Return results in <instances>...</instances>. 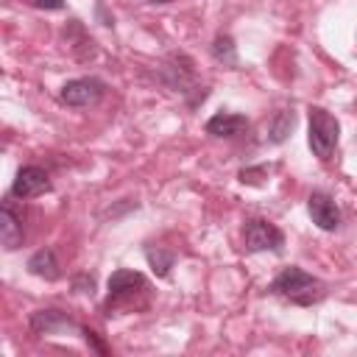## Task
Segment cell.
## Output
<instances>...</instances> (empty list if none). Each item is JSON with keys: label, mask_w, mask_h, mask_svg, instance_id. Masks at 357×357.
Instances as JSON below:
<instances>
[{"label": "cell", "mask_w": 357, "mask_h": 357, "mask_svg": "<svg viewBox=\"0 0 357 357\" xmlns=\"http://www.w3.org/2000/svg\"><path fill=\"white\" fill-rule=\"evenodd\" d=\"M271 290H273L276 296H282L284 301L298 304V307L318 304V301L326 296V284H324L318 276H312V273H307L304 268H298V265L284 268V271L273 279Z\"/></svg>", "instance_id": "cell-1"}, {"label": "cell", "mask_w": 357, "mask_h": 357, "mask_svg": "<svg viewBox=\"0 0 357 357\" xmlns=\"http://www.w3.org/2000/svg\"><path fill=\"white\" fill-rule=\"evenodd\" d=\"M337 139H340V123L335 114H329L326 109H310V134H307V142H310V151L326 162L335 148H337Z\"/></svg>", "instance_id": "cell-2"}, {"label": "cell", "mask_w": 357, "mask_h": 357, "mask_svg": "<svg viewBox=\"0 0 357 357\" xmlns=\"http://www.w3.org/2000/svg\"><path fill=\"white\" fill-rule=\"evenodd\" d=\"M243 245L245 251L257 254V251H282L284 245V234L265 218H251L243 226Z\"/></svg>", "instance_id": "cell-3"}, {"label": "cell", "mask_w": 357, "mask_h": 357, "mask_svg": "<svg viewBox=\"0 0 357 357\" xmlns=\"http://www.w3.org/2000/svg\"><path fill=\"white\" fill-rule=\"evenodd\" d=\"M148 290V279L137 271H128V268H120L109 276V298H106V307H120L126 301H131L137 293H145Z\"/></svg>", "instance_id": "cell-4"}, {"label": "cell", "mask_w": 357, "mask_h": 357, "mask_svg": "<svg viewBox=\"0 0 357 357\" xmlns=\"http://www.w3.org/2000/svg\"><path fill=\"white\" fill-rule=\"evenodd\" d=\"M106 92V84L100 78H73L61 86V100L67 106H95Z\"/></svg>", "instance_id": "cell-5"}, {"label": "cell", "mask_w": 357, "mask_h": 357, "mask_svg": "<svg viewBox=\"0 0 357 357\" xmlns=\"http://www.w3.org/2000/svg\"><path fill=\"white\" fill-rule=\"evenodd\" d=\"M47 190H50V178H47V173H45L42 167H36V165L20 167L14 184H11V195H17V198H22V201L36 198V195H45Z\"/></svg>", "instance_id": "cell-6"}, {"label": "cell", "mask_w": 357, "mask_h": 357, "mask_svg": "<svg viewBox=\"0 0 357 357\" xmlns=\"http://www.w3.org/2000/svg\"><path fill=\"white\" fill-rule=\"evenodd\" d=\"M307 212L321 231H335L340 226V209H337L335 198L326 192H312L307 198Z\"/></svg>", "instance_id": "cell-7"}, {"label": "cell", "mask_w": 357, "mask_h": 357, "mask_svg": "<svg viewBox=\"0 0 357 357\" xmlns=\"http://www.w3.org/2000/svg\"><path fill=\"white\" fill-rule=\"evenodd\" d=\"M31 329L36 335H59V332H73L78 329L73 324V318H67V312L61 310H36L31 315Z\"/></svg>", "instance_id": "cell-8"}, {"label": "cell", "mask_w": 357, "mask_h": 357, "mask_svg": "<svg viewBox=\"0 0 357 357\" xmlns=\"http://www.w3.org/2000/svg\"><path fill=\"white\" fill-rule=\"evenodd\" d=\"M0 240H3L6 251H14V248L22 245V220H20V215L14 212V206L8 201L0 209Z\"/></svg>", "instance_id": "cell-9"}, {"label": "cell", "mask_w": 357, "mask_h": 357, "mask_svg": "<svg viewBox=\"0 0 357 357\" xmlns=\"http://www.w3.org/2000/svg\"><path fill=\"white\" fill-rule=\"evenodd\" d=\"M245 128H248V120L243 114H231V112H220L206 120V134H212V137H237Z\"/></svg>", "instance_id": "cell-10"}, {"label": "cell", "mask_w": 357, "mask_h": 357, "mask_svg": "<svg viewBox=\"0 0 357 357\" xmlns=\"http://www.w3.org/2000/svg\"><path fill=\"white\" fill-rule=\"evenodd\" d=\"M28 271L45 282H56L61 276V268H59V259H56V251L53 248H39L36 254H31L28 259Z\"/></svg>", "instance_id": "cell-11"}, {"label": "cell", "mask_w": 357, "mask_h": 357, "mask_svg": "<svg viewBox=\"0 0 357 357\" xmlns=\"http://www.w3.org/2000/svg\"><path fill=\"white\" fill-rule=\"evenodd\" d=\"M293 126H296V112L293 109H279L276 114H273V120H271V142H284L287 139V134L293 131Z\"/></svg>", "instance_id": "cell-12"}, {"label": "cell", "mask_w": 357, "mask_h": 357, "mask_svg": "<svg viewBox=\"0 0 357 357\" xmlns=\"http://www.w3.org/2000/svg\"><path fill=\"white\" fill-rule=\"evenodd\" d=\"M145 257H148V262H151V268L156 271V276H167V271L173 268V254L170 251H165V248H153V245H148L145 248Z\"/></svg>", "instance_id": "cell-13"}, {"label": "cell", "mask_w": 357, "mask_h": 357, "mask_svg": "<svg viewBox=\"0 0 357 357\" xmlns=\"http://www.w3.org/2000/svg\"><path fill=\"white\" fill-rule=\"evenodd\" d=\"M212 53H215V59H218V61H223V64H237L234 42H231V36H226V33H220V36L215 39V45H212Z\"/></svg>", "instance_id": "cell-14"}, {"label": "cell", "mask_w": 357, "mask_h": 357, "mask_svg": "<svg viewBox=\"0 0 357 357\" xmlns=\"http://www.w3.org/2000/svg\"><path fill=\"white\" fill-rule=\"evenodd\" d=\"M36 8H45V11H61L64 8V0H33Z\"/></svg>", "instance_id": "cell-15"}, {"label": "cell", "mask_w": 357, "mask_h": 357, "mask_svg": "<svg viewBox=\"0 0 357 357\" xmlns=\"http://www.w3.org/2000/svg\"><path fill=\"white\" fill-rule=\"evenodd\" d=\"M92 287H95V279L92 276H78L75 279V290L78 293H92Z\"/></svg>", "instance_id": "cell-16"}, {"label": "cell", "mask_w": 357, "mask_h": 357, "mask_svg": "<svg viewBox=\"0 0 357 357\" xmlns=\"http://www.w3.org/2000/svg\"><path fill=\"white\" fill-rule=\"evenodd\" d=\"M153 3H170V0H153Z\"/></svg>", "instance_id": "cell-17"}]
</instances>
